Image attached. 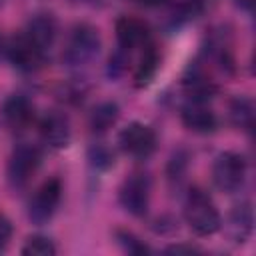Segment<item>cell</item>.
<instances>
[{"instance_id":"7402d4cb","label":"cell","mask_w":256,"mask_h":256,"mask_svg":"<svg viewBox=\"0 0 256 256\" xmlns=\"http://www.w3.org/2000/svg\"><path fill=\"white\" fill-rule=\"evenodd\" d=\"M126 64H128V50L120 48L118 52H114V54L110 56V62H108V76H110V78L122 76V74L126 72V68H128Z\"/></svg>"},{"instance_id":"7a4b0ae2","label":"cell","mask_w":256,"mask_h":256,"mask_svg":"<svg viewBox=\"0 0 256 256\" xmlns=\"http://www.w3.org/2000/svg\"><path fill=\"white\" fill-rule=\"evenodd\" d=\"M100 46H102V38H100L98 28L88 22H80L70 30L62 58L68 66L82 68L98 56Z\"/></svg>"},{"instance_id":"44dd1931","label":"cell","mask_w":256,"mask_h":256,"mask_svg":"<svg viewBox=\"0 0 256 256\" xmlns=\"http://www.w3.org/2000/svg\"><path fill=\"white\" fill-rule=\"evenodd\" d=\"M116 242L122 246L124 252L134 254V256H140V254H148L150 252V248L136 234H132L130 230H116Z\"/></svg>"},{"instance_id":"52a82bcc","label":"cell","mask_w":256,"mask_h":256,"mask_svg":"<svg viewBox=\"0 0 256 256\" xmlns=\"http://www.w3.org/2000/svg\"><path fill=\"white\" fill-rule=\"evenodd\" d=\"M60 200H62V182L58 178L46 180L30 198V204H28L30 222L36 226L46 224L56 214Z\"/></svg>"},{"instance_id":"484cf974","label":"cell","mask_w":256,"mask_h":256,"mask_svg":"<svg viewBox=\"0 0 256 256\" xmlns=\"http://www.w3.org/2000/svg\"><path fill=\"white\" fill-rule=\"evenodd\" d=\"M234 4H236L238 8H242V10H252L254 0H234Z\"/></svg>"},{"instance_id":"ba28073f","label":"cell","mask_w":256,"mask_h":256,"mask_svg":"<svg viewBox=\"0 0 256 256\" xmlns=\"http://www.w3.org/2000/svg\"><path fill=\"white\" fill-rule=\"evenodd\" d=\"M44 50H40L24 32L16 34L8 46H6V56L12 62L14 68L22 70V72H34L42 66L44 62Z\"/></svg>"},{"instance_id":"ffe728a7","label":"cell","mask_w":256,"mask_h":256,"mask_svg":"<svg viewBox=\"0 0 256 256\" xmlns=\"http://www.w3.org/2000/svg\"><path fill=\"white\" fill-rule=\"evenodd\" d=\"M204 12L202 0H180L176 8L172 10V22L174 24H186L190 20H196Z\"/></svg>"},{"instance_id":"d4e9b609","label":"cell","mask_w":256,"mask_h":256,"mask_svg":"<svg viewBox=\"0 0 256 256\" xmlns=\"http://www.w3.org/2000/svg\"><path fill=\"white\" fill-rule=\"evenodd\" d=\"M164 252L166 254H192V252H198V248L192 244H172Z\"/></svg>"},{"instance_id":"cb8c5ba5","label":"cell","mask_w":256,"mask_h":256,"mask_svg":"<svg viewBox=\"0 0 256 256\" xmlns=\"http://www.w3.org/2000/svg\"><path fill=\"white\" fill-rule=\"evenodd\" d=\"M12 232H14V228H12L10 218H8L6 214H2V212H0V252H4V250H6V246L10 244Z\"/></svg>"},{"instance_id":"7c38bea8","label":"cell","mask_w":256,"mask_h":256,"mask_svg":"<svg viewBox=\"0 0 256 256\" xmlns=\"http://www.w3.org/2000/svg\"><path fill=\"white\" fill-rule=\"evenodd\" d=\"M24 34L40 48V50H50L52 44L56 42V36H58V22H56V16L50 14V12H38L34 14L28 24H26V30Z\"/></svg>"},{"instance_id":"8992f818","label":"cell","mask_w":256,"mask_h":256,"mask_svg":"<svg viewBox=\"0 0 256 256\" xmlns=\"http://www.w3.org/2000/svg\"><path fill=\"white\" fill-rule=\"evenodd\" d=\"M158 144L156 132L144 124V122H130L126 128L120 130L118 134V146L124 154L136 158V160H146L154 154Z\"/></svg>"},{"instance_id":"3957f363","label":"cell","mask_w":256,"mask_h":256,"mask_svg":"<svg viewBox=\"0 0 256 256\" xmlns=\"http://www.w3.org/2000/svg\"><path fill=\"white\" fill-rule=\"evenodd\" d=\"M246 172H248V164L246 158L238 152L226 150L220 152L214 158L212 164V182L220 192H236L242 188L244 180H246Z\"/></svg>"},{"instance_id":"6da1fadb","label":"cell","mask_w":256,"mask_h":256,"mask_svg":"<svg viewBox=\"0 0 256 256\" xmlns=\"http://www.w3.org/2000/svg\"><path fill=\"white\" fill-rule=\"evenodd\" d=\"M184 220L196 236H210V234L218 232L222 226V218H220L216 204L212 202V198L206 192H202L198 188L190 190L186 196Z\"/></svg>"},{"instance_id":"83f0119b","label":"cell","mask_w":256,"mask_h":256,"mask_svg":"<svg viewBox=\"0 0 256 256\" xmlns=\"http://www.w3.org/2000/svg\"><path fill=\"white\" fill-rule=\"evenodd\" d=\"M2 48H4V42H2V36H0V54H2Z\"/></svg>"},{"instance_id":"8fae6325","label":"cell","mask_w":256,"mask_h":256,"mask_svg":"<svg viewBox=\"0 0 256 256\" xmlns=\"http://www.w3.org/2000/svg\"><path fill=\"white\" fill-rule=\"evenodd\" d=\"M150 30L148 24L140 18L134 16H122L116 22V40L118 46L124 50H134V48H144L148 44Z\"/></svg>"},{"instance_id":"2e32d148","label":"cell","mask_w":256,"mask_h":256,"mask_svg":"<svg viewBox=\"0 0 256 256\" xmlns=\"http://www.w3.org/2000/svg\"><path fill=\"white\" fill-rule=\"evenodd\" d=\"M228 118L238 130H252L254 126V102L248 96H236L230 100Z\"/></svg>"},{"instance_id":"f1b7e54d","label":"cell","mask_w":256,"mask_h":256,"mask_svg":"<svg viewBox=\"0 0 256 256\" xmlns=\"http://www.w3.org/2000/svg\"><path fill=\"white\" fill-rule=\"evenodd\" d=\"M4 2H6V0H0V6H2V4H4Z\"/></svg>"},{"instance_id":"9a60e30c","label":"cell","mask_w":256,"mask_h":256,"mask_svg":"<svg viewBox=\"0 0 256 256\" xmlns=\"http://www.w3.org/2000/svg\"><path fill=\"white\" fill-rule=\"evenodd\" d=\"M120 118V106L112 100H104L100 104H96L88 116V126L92 132L102 134L106 130H110Z\"/></svg>"},{"instance_id":"5b68a950","label":"cell","mask_w":256,"mask_h":256,"mask_svg":"<svg viewBox=\"0 0 256 256\" xmlns=\"http://www.w3.org/2000/svg\"><path fill=\"white\" fill-rule=\"evenodd\" d=\"M150 190H152L150 176L144 172H134L122 182V186L118 190V202L128 214L140 218L148 212Z\"/></svg>"},{"instance_id":"e0dca14e","label":"cell","mask_w":256,"mask_h":256,"mask_svg":"<svg viewBox=\"0 0 256 256\" xmlns=\"http://www.w3.org/2000/svg\"><path fill=\"white\" fill-rule=\"evenodd\" d=\"M160 68V54L158 50L148 42L144 46V52H142V58L136 66V72H134V80H136V86H146L152 82V78L156 76Z\"/></svg>"},{"instance_id":"4316f807","label":"cell","mask_w":256,"mask_h":256,"mask_svg":"<svg viewBox=\"0 0 256 256\" xmlns=\"http://www.w3.org/2000/svg\"><path fill=\"white\" fill-rule=\"evenodd\" d=\"M136 2H140V4H144V6H158V4H162V2H166V0H136Z\"/></svg>"},{"instance_id":"9c48e42d","label":"cell","mask_w":256,"mask_h":256,"mask_svg":"<svg viewBox=\"0 0 256 256\" xmlns=\"http://www.w3.org/2000/svg\"><path fill=\"white\" fill-rule=\"evenodd\" d=\"M38 132H40V138L42 142L48 146V148H54V150H62L70 144V138H72V128H70V120L64 112L60 110H52L48 112L40 124H38Z\"/></svg>"},{"instance_id":"4fadbf2b","label":"cell","mask_w":256,"mask_h":256,"mask_svg":"<svg viewBox=\"0 0 256 256\" xmlns=\"http://www.w3.org/2000/svg\"><path fill=\"white\" fill-rule=\"evenodd\" d=\"M254 230V210L250 202H238L228 214V234L234 244H244Z\"/></svg>"},{"instance_id":"d6986e66","label":"cell","mask_w":256,"mask_h":256,"mask_svg":"<svg viewBox=\"0 0 256 256\" xmlns=\"http://www.w3.org/2000/svg\"><path fill=\"white\" fill-rule=\"evenodd\" d=\"M20 252L24 256H54L56 254V244L48 236L34 234V236L26 238V242H24Z\"/></svg>"},{"instance_id":"277c9868","label":"cell","mask_w":256,"mask_h":256,"mask_svg":"<svg viewBox=\"0 0 256 256\" xmlns=\"http://www.w3.org/2000/svg\"><path fill=\"white\" fill-rule=\"evenodd\" d=\"M40 150L32 144H18L10 158H8V166H6V178L10 188L20 190L24 188L32 176L36 174L38 166H40Z\"/></svg>"},{"instance_id":"30bf717a","label":"cell","mask_w":256,"mask_h":256,"mask_svg":"<svg viewBox=\"0 0 256 256\" xmlns=\"http://www.w3.org/2000/svg\"><path fill=\"white\" fill-rule=\"evenodd\" d=\"M180 120L194 134H210L218 128L216 112L204 100H188L180 110Z\"/></svg>"},{"instance_id":"603a6c76","label":"cell","mask_w":256,"mask_h":256,"mask_svg":"<svg viewBox=\"0 0 256 256\" xmlns=\"http://www.w3.org/2000/svg\"><path fill=\"white\" fill-rule=\"evenodd\" d=\"M186 166H188V156H186V152L178 150L168 162V178L170 180H180L186 172Z\"/></svg>"},{"instance_id":"5bb4252c","label":"cell","mask_w":256,"mask_h":256,"mask_svg":"<svg viewBox=\"0 0 256 256\" xmlns=\"http://www.w3.org/2000/svg\"><path fill=\"white\" fill-rule=\"evenodd\" d=\"M2 118L12 130H22L32 122L34 106L24 94H10L2 104Z\"/></svg>"},{"instance_id":"ac0fdd59","label":"cell","mask_w":256,"mask_h":256,"mask_svg":"<svg viewBox=\"0 0 256 256\" xmlns=\"http://www.w3.org/2000/svg\"><path fill=\"white\" fill-rule=\"evenodd\" d=\"M86 158H88V164H90L94 170H100V172L110 170V168L114 166V162H116V156H114L112 148L106 146L104 142H94V144H90V148H88V152H86Z\"/></svg>"}]
</instances>
